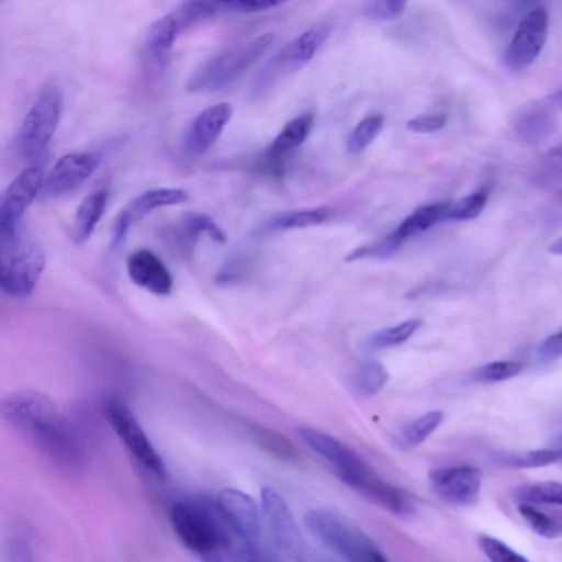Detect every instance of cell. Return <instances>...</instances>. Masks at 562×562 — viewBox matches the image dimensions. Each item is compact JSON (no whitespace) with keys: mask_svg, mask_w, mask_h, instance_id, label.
Masks as SVG:
<instances>
[{"mask_svg":"<svg viewBox=\"0 0 562 562\" xmlns=\"http://www.w3.org/2000/svg\"><path fill=\"white\" fill-rule=\"evenodd\" d=\"M0 418L56 465L74 472L85 467L75 427L48 397L26 391L8 394L0 398Z\"/></svg>","mask_w":562,"mask_h":562,"instance_id":"cell-1","label":"cell"},{"mask_svg":"<svg viewBox=\"0 0 562 562\" xmlns=\"http://www.w3.org/2000/svg\"><path fill=\"white\" fill-rule=\"evenodd\" d=\"M170 522L180 542L204 559H217L232 548L234 535L216 504L179 501L171 507Z\"/></svg>","mask_w":562,"mask_h":562,"instance_id":"cell-2","label":"cell"},{"mask_svg":"<svg viewBox=\"0 0 562 562\" xmlns=\"http://www.w3.org/2000/svg\"><path fill=\"white\" fill-rule=\"evenodd\" d=\"M42 245L21 225L0 233V289L14 297L29 296L42 274Z\"/></svg>","mask_w":562,"mask_h":562,"instance_id":"cell-3","label":"cell"},{"mask_svg":"<svg viewBox=\"0 0 562 562\" xmlns=\"http://www.w3.org/2000/svg\"><path fill=\"white\" fill-rule=\"evenodd\" d=\"M307 530L324 547L345 560L384 562L387 557L353 521L330 509H313L305 516Z\"/></svg>","mask_w":562,"mask_h":562,"instance_id":"cell-4","label":"cell"},{"mask_svg":"<svg viewBox=\"0 0 562 562\" xmlns=\"http://www.w3.org/2000/svg\"><path fill=\"white\" fill-rule=\"evenodd\" d=\"M272 33H265L254 40L225 49L201 65L190 77L187 90H221L237 80L250 68L273 42Z\"/></svg>","mask_w":562,"mask_h":562,"instance_id":"cell-5","label":"cell"},{"mask_svg":"<svg viewBox=\"0 0 562 562\" xmlns=\"http://www.w3.org/2000/svg\"><path fill=\"white\" fill-rule=\"evenodd\" d=\"M263 536H268L272 559L303 561L307 547L294 516L284 498L272 487L261 490Z\"/></svg>","mask_w":562,"mask_h":562,"instance_id":"cell-6","label":"cell"},{"mask_svg":"<svg viewBox=\"0 0 562 562\" xmlns=\"http://www.w3.org/2000/svg\"><path fill=\"white\" fill-rule=\"evenodd\" d=\"M215 504L245 554L249 559L260 558L263 529L256 502L239 490L224 488L218 493Z\"/></svg>","mask_w":562,"mask_h":562,"instance_id":"cell-7","label":"cell"},{"mask_svg":"<svg viewBox=\"0 0 562 562\" xmlns=\"http://www.w3.org/2000/svg\"><path fill=\"white\" fill-rule=\"evenodd\" d=\"M329 36L325 25L312 27L281 48L257 74L251 94L258 97L279 79L305 66Z\"/></svg>","mask_w":562,"mask_h":562,"instance_id":"cell-8","label":"cell"},{"mask_svg":"<svg viewBox=\"0 0 562 562\" xmlns=\"http://www.w3.org/2000/svg\"><path fill=\"white\" fill-rule=\"evenodd\" d=\"M61 108L63 95L58 88H44L26 113L18 133L19 148L24 157L35 158L45 150L58 126Z\"/></svg>","mask_w":562,"mask_h":562,"instance_id":"cell-9","label":"cell"},{"mask_svg":"<svg viewBox=\"0 0 562 562\" xmlns=\"http://www.w3.org/2000/svg\"><path fill=\"white\" fill-rule=\"evenodd\" d=\"M104 415L132 457L156 476L165 477L166 463L132 411L122 401L109 398L104 403Z\"/></svg>","mask_w":562,"mask_h":562,"instance_id":"cell-10","label":"cell"},{"mask_svg":"<svg viewBox=\"0 0 562 562\" xmlns=\"http://www.w3.org/2000/svg\"><path fill=\"white\" fill-rule=\"evenodd\" d=\"M549 20L543 8L529 11L520 21L504 53V63L510 70L529 67L542 50L548 36Z\"/></svg>","mask_w":562,"mask_h":562,"instance_id":"cell-11","label":"cell"},{"mask_svg":"<svg viewBox=\"0 0 562 562\" xmlns=\"http://www.w3.org/2000/svg\"><path fill=\"white\" fill-rule=\"evenodd\" d=\"M44 176L32 165L22 170L0 193V233L20 225L21 217L40 194Z\"/></svg>","mask_w":562,"mask_h":562,"instance_id":"cell-12","label":"cell"},{"mask_svg":"<svg viewBox=\"0 0 562 562\" xmlns=\"http://www.w3.org/2000/svg\"><path fill=\"white\" fill-rule=\"evenodd\" d=\"M348 486L398 516H408L414 504L407 493L376 476L367 465L337 474Z\"/></svg>","mask_w":562,"mask_h":562,"instance_id":"cell-13","label":"cell"},{"mask_svg":"<svg viewBox=\"0 0 562 562\" xmlns=\"http://www.w3.org/2000/svg\"><path fill=\"white\" fill-rule=\"evenodd\" d=\"M434 493L443 502L454 506H470L477 501L481 488V472L471 465L443 467L429 473Z\"/></svg>","mask_w":562,"mask_h":562,"instance_id":"cell-14","label":"cell"},{"mask_svg":"<svg viewBox=\"0 0 562 562\" xmlns=\"http://www.w3.org/2000/svg\"><path fill=\"white\" fill-rule=\"evenodd\" d=\"M99 164L100 156L95 153L75 151L63 156L44 178L40 194L47 199L68 194L80 187Z\"/></svg>","mask_w":562,"mask_h":562,"instance_id":"cell-15","label":"cell"},{"mask_svg":"<svg viewBox=\"0 0 562 562\" xmlns=\"http://www.w3.org/2000/svg\"><path fill=\"white\" fill-rule=\"evenodd\" d=\"M233 110L229 103L222 102L204 109L187 127L182 147L188 155H203L217 139L231 120Z\"/></svg>","mask_w":562,"mask_h":562,"instance_id":"cell-16","label":"cell"},{"mask_svg":"<svg viewBox=\"0 0 562 562\" xmlns=\"http://www.w3.org/2000/svg\"><path fill=\"white\" fill-rule=\"evenodd\" d=\"M314 125V114L305 112L288 122L274 137L263 155V167L278 176L284 170V161L305 142Z\"/></svg>","mask_w":562,"mask_h":562,"instance_id":"cell-17","label":"cell"},{"mask_svg":"<svg viewBox=\"0 0 562 562\" xmlns=\"http://www.w3.org/2000/svg\"><path fill=\"white\" fill-rule=\"evenodd\" d=\"M297 432L301 439L314 452L327 460L335 468L336 474L367 465L352 448L327 432L305 426L299 428Z\"/></svg>","mask_w":562,"mask_h":562,"instance_id":"cell-18","label":"cell"},{"mask_svg":"<svg viewBox=\"0 0 562 562\" xmlns=\"http://www.w3.org/2000/svg\"><path fill=\"white\" fill-rule=\"evenodd\" d=\"M131 280L156 295L171 292L173 279L165 263L150 250L138 249L126 261Z\"/></svg>","mask_w":562,"mask_h":562,"instance_id":"cell-19","label":"cell"},{"mask_svg":"<svg viewBox=\"0 0 562 562\" xmlns=\"http://www.w3.org/2000/svg\"><path fill=\"white\" fill-rule=\"evenodd\" d=\"M193 23H195L194 18L184 4L157 20L151 25L146 40L150 56L157 63H164L178 35Z\"/></svg>","mask_w":562,"mask_h":562,"instance_id":"cell-20","label":"cell"},{"mask_svg":"<svg viewBox=\"0 0 562 562\" xmlns=\"http://www.w3.org/2000/svg\"><path fill=\"white\" fill-rule=\"evenodd\" d=\"M561 93L548 97L544 101H537L528 105L516 117L517 130L526 137L537 138L552 127L553 112L555 106L561 104Z\"/></svg>","mask_w":562,"mask_h":562,"instance_id":"cell-21","label":"cell"},{"mask_svg":"<svg viewBox=\"0 0 562 562\" xmlns=\"http://www.w3.org/2000/svg\"><path fill=\"white\" fill-rule=\"evenodd\" d=\"M108 199L106 190H98L81 201L72 222V238L76 244L81 245L90 238L105 211Z\"/></svg>","mask_w":562,"mask_h":562,"instance_id":"cell-22","label":"cell"},{"mask_svg":"<svg viewBox=\"0 0 562 562\" xmlns=\"http://www.w3.org/2000/svg\"><path fill=\"white\" fill-rule=\"evenodd\" d=\"M251 441L267 456L286 464L295 463L299 451L289 438L263 426H252L249 429Z\"/></svg>","mask_w":562,"mask_h":562,"instance_id":"cell-23","label":"cell"},{"mask_svg":"<svg viewBox=\"0 0 562 562\" xmlns=\"http://www.w3.org/2000/svg\"><path fill=\"white\" fill-rule=\"evenodd\" d=\"M188 193L179 188H159L143 192L136 196L125 209L133 222L161 206L183 203Z\"/></svg>","mask_w":562,"mask_h":562,"instance_id":"cell-24","label":"cell"},{"mask_svg":"<svg viewBox=\"0 0 562 562\" xmlns=\"http://www.w3.org/2000/svg\"><path fill=\"white\" fill-rule=\"evenodd\" d=\"M449 205L450 202H440L420 206L408 215L394 232L404 241L436 223L447 220Z\"/></svg>","mask_w":562,"mask_h":562,"instance_id":"cell-25","label":"cell"},{"mask_svg":"<svg viewBox=\"0 0 562 562\" xmlns=\"http://www.w3.org/2000/svg\"><path fill=\"white\" fill-rule=\"evenodd\" d=\"M202 234H207L215 243L224 244L226 236L221 227L207 214L189 212L179 223L180 238L188 248L192 247Z\"/></svg>","mask_w":562,"mask_h":562,"instance_id":"cell-26","label":"cell"},{"mask_svg":"<svg viewBox=\"0 0 562 562\" xmlns=\"http://www.w3.org/2000/svg\"><path fill=\"white\" fill-rule=\"evenodd\" d=\"M331 216L328 207L288 211L273 216L267 224L272 231L305 228L319 225Z\"/></svg>","mask_w":562,"mask_h":562,"instance_id":"cell-27","label":"cell"},{"mask_svg":"<svg viewBox=\"0 0 562 562\" xmlns=\"http://www.w3.org/2000/svg\"><path fill=\"white\" fill-rule=\"evenodd\" d=\"M562 487L557 481H542L519 487L514 493V499L519 504L560 505Z\"/></svg>","mask_w":562,"mask_h":562,"instance_id":"cell-28","label":"cell"},{"mask_svg":"<svg viewBox=\"0 0 562 562\" xmlns=\"http://www.w3.org/2000/svg\"><path fill=\"white\" fill-rule=\"evenodd\" d=\"M441 411H430L407 423L401 430L402 440L408 446L424 442L443 420Z\"/></svg>","mask_w":562,"mask_h":562,"instance_id":"cell-29","label":"cell"},{"mask_svg":"<svg viewBox=\"0 0 562 562\" xmlns=\"http://www.w3.org/2000/svg\"><path fill=\"white\" fill-rule=\"evenodd\" d=\"M560 459L559 449H539L503 454L498 457V462L510 468H541L555 463Z\"/></svg>","mask_w":562,"mask_h":562,"instance_id":"cell-30","label":"cell"},{"mask_svg":"<svg viewBox=\"0 0 562 562\" xmlns=\"http://www.w3.org/2000/svg\"><path fill=\"white\" fill-rule=\"evenodd\" d=\"M384 117L381 114H371L362 119L349 134L347 149L350 154L363 151L379 135L383 127Z\"/></svg>","mask_w":562,"mask_h":562,"instance_id":"cell-31","label":"cell"},{"mask_svg":"<svg viewBox=\"0 0 562 562\" xmlns=\"http://www.w3.org/2000/svg\"><path fill=\"white\" fill-rule=\"evenodd\" d=\"M518 512L529 527L539 536L548 539L561 536L562 526L560 518H554L529 504H519Z\"/></svg>","mask_w":562,"mask_h":562,"instance_id":"cell-32","label":"cell"},{"mask_svg":"<svg viewBox=\"0 0 562 562\" xmlns=\"http://www.w3.org/2000/svg\"><path fill=\"white\" fill-rule=\"evenodd\" d=\"M422 324L423 322L420 319L413 318L381 329L371 336L370 345L374 348L398 346L412 337Z\"/></svg>","mask_w":562,"mask_h":562,"instance_id":"cell-33","label":"cell"},{"mask_svg":"<svg viewBox=\"0 0 562 562\" xmlns=\"http://www.w3.org/2000/svg\"><path fill=\"white\" fill-rule=\"evenodd\" d=\"M389 379L385 367L375 360L364 362L356 375V387L363 395L379 393Z\"/></svg>","mask_w":562,"mask_h":562,"instance_id":"cell-34","label":"cell"},{"mask_svg":"<svg viewBox=\"0 0 562 562\" xmlns=\"http://www.w3.org/2000/svg\"><path fill=\"white\" fill-rule=\"evenodd\" d=\"M524 369V366L517 361H494L477 368L473 379L481 383H497L507 381Z\"/></svg>","mask_w":562,"mask_h":562,"instance_id":"cell-35","label":"cell"},{"mask_svg":"<svg viewBox=\"0 0 562 562\" xmlns=\"http://www.w3.org/2000/svg\"><path fill=\"white\" fill-rule=\"evenodd\" d=\"M403 240L393 231L382 239L370 245H363L353 249L346 258V261H355L363 258H387L392 256L402 245Z\"/></svg>","mask_w":562,"mask_h":562,"instance_id":"cell-36","label":"cell"},{"mask_svg":"<svg viewBox=\"0 0 562 562\" xmlns=\"http://www.w3.org/2000/svg\"><path fill=\"white\" fill-rule=\"evenodd\" d=\"M487 201L484 191H475L456 203H450L447 220L469 221L479 216Z\"/></svg>","mask_w":562,"mask_h":562,"instance_id":"cell-37","label":"cell"},{"mask_svg":"<svg viewBox=\"0 0 562 562\" xmlns=\"http://www.w3.org/2000/svg\"><path fill=\"white\" fill-rule=\"evenodd\" d=\"M482 552L494 562H526L527 559L513 550L505 542L490 537L481 536L477 540Z\"/></svg>","mask_w":562,"mask_h":562,"instance_id":"cell-38","label":"cell"},{"mask_svg":"<svg viewBox=\"0 0 562 562\" xmlns=\"http://www.w3.org/2000/svg\"><path fill=\"white\" fill-rule=\"evenodd\" d=\"M214 11L257 12L274 8L289 0H207Z\"/></svg>","mask_w":562,"mask_h":562,"instance_id":"cell-39","label":"cell"},{"mask_svg":"<svg viewBox=\"0 0 562 562\" xmlns=\"http://www.w3.org/2000/svg\"><path fill=\"white\" fill-rule=\"evenodd\" d=\"M407 0H364L366 14L374 20H393L402 14Z\"/></svg>","mask_w":562,"mask_h":562,"instance_id":"cell-40","label":"cell"},{"mask_svg":"<svg viewBox=\"0 0 562 562\" xmlns=\"http://www.w3.org/2000/svg\"><path fill=\"white\" fill-rule=\"evenodd\" d=\"M447 120L446 113L423 114L408 120L406 128L414 133H431L441 130Z\"/></svg>","mask_w":562,"mask_h":562,"instance_id":"cell-41","label":"cell"},{"mask_svg":"<svg viewBox=\"0 0 562 562\" xmlns=\"http://www.w3.org/2000/svg\"><path fill=\"white\" fill-rule=\"evenodd\" d=\"M562 353L561 333L549 335L538 348V357L542 363H551L560 359Z\"/></svg>","mask_w":562,"mask_h":562,"instance_id":"cell-42","label":"cell"},{"mask_svg":"<svg viewBox=\"0 0 562 562\" xmlns=\"http://www.w3.org/2000/svg\"><path fill=\"white\" fill-rule=\"evenodd\" d=\"M132 223L133 221L125 209L117 214L112 231L111 245L113 248L120 247L124 243Z\"/></svg>","mask_w":562,"mask_h":562,"instance_id":"cell-43","label":"cell"},{"mask_svg":"<svg viewBox=\"0 0 562 562\" xmlns=\"http://www.w3.org/2000/svg\"><path fill=\"white\" fill-rule=\"evenodd\" d=\"M550 250L557 254L561 252V241H553L552 246L550 247Z\"/></svg>","mask_w":562,"mask_h":562,"instance_id":"cell-44","label":"cell"}]
</instances>
